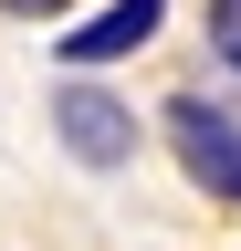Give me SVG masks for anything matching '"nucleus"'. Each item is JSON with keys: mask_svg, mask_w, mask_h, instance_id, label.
Masks as SVG:
<instances>
[{"mask_svg": "<svg viewBox=\"0 0 241 251\" xmlns=\"http://www.w3.org/2000/svg\"><path fill=\"white\" fill-rule=\"evenodd\" d=\"M0 11H21V21H53V11H63V0H0Z\"/></svg>", "mask_w": 241, "mask_h": 251, "instance_id": "5", "label": "nucleus"}, {"mask_svg": "<svg viewBox=\"0 0 241 251\" xmlns=\"http://www.w3.org/2000/svg\"><path fill=\"white\" fill-rule=\"evenodd\" d=\"M158 11H168V0H115V11H95L84 31H63V52L74 63H115V52H136L147 31H158Z\"/></svg>", "mask_w": 241, "mask_h": 251, "instance_id": "3", "label": "nucleus"}, {"mask_svg": "<svg viewBox=\"0 0 241 251\" xmlns=\"http://www.w3.org/2000/svg\"><path fill=\"white\" fill-rule=\"evenodd\" d=\"M168 147H178V168H189L210 199H241V115L178 94V105H168Z\"/></svg>", "mask_w": 241, "mask_h": 251, "instance_id": "1", "label": "nucleus"}, {"mask_svg": "<svg viewBox=\"0 0 241 251\" xmlns=\"http://www.w3.org/2000/svg\"><path fill=\"white\" fill-rule=\"evenodd\" d=\"M210 52L241 74V0H210Z\"/></svg>", "mask_w": 241, "mask_h": 251, "instance_id": "4", "label": "nucleus"}, {"mask_svg": "<svg viewBox=\"0 0 241 251\" xmlns=\"http://www.w3.org/2000/svg\"><path fill=\"white\" fill-rule=\"evenodd\" d=\"M53 136H63L84 168H126L136 157V115L115 105V94H95V84H63L53 94Z\"/></svg>", "mask_w": 241, "mask_h": 251, "instance_id": "2", "label": "nucleus"}]
</instances>
